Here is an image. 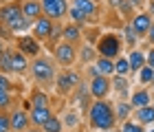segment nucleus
<instances>
[{
    "mask_svg": "<svg viewBox=\"0 0 154 132\" xmlns=\"http://www.w3.org/2000/svg\"><path fill=\"white\" fill-rule=\"evenodd\" d=\"M88 121L95 130H112L117 126V115L115 106L106 99H97L88 108Z\"/></svg>",
    "mask_w": 154,
    "mask_h": 132,
    "instance_id": "1",
    "label": "nucleus"
},
{
    "mask_svg": "<svg viewBox=\"0 0 154 132\" xmlns=\"http://www.w3.org/2000/svg\"><path fill=\"white\" fill-rule=\"evenodd\" d=\"M97 53L99 57H108V60H117L121 55V42L115 33H108V35H101L99 42H97Z\"/></svg>",
    "mask_w": 154,
    "mask_h": 132,
    "instance_id": "2",
    "label": "nucleus"
},
{
    "mask_svg": "<svg viewBox=\"0 0 154 132\" xmlns=\"http://www.w3.org/2000/svg\"><path fill=\"white\" fill-rule=\"evenodd\" d=\"M31 71H33V77L38 81H51L53 75H55V66L46 57H35L31 64Z\"/></svg>",
    "mask_w": 154,
    "mask_h": 132,
    "instance_id": "3",
    "label": "nucleus"
},
{
    "mask_svg": "<svg viewBox=\"0 0 154 132\" xmlns=\"http://www.w3.org/2000/svg\"><path fill=\"white\" fill-rule=\"evenodd\" d=\"M130 24H132V29H134L137 35L143 38V35H148V33H150L152 24H154V18H152L150 11H139V13H134V16H132Z\"/></svg>",
    "mask_w": 154,
    "mask_h": 132,
    "instance_id": "4",
    "label": "nucleus"
},
{
    "mask_svg": "<svg viewBox=\"0 0 154 132\" xmlns=\"http://www.w3.org/2000/svg\"><path fill=\"white\" fill-rule=\"evenodd\" d=\"M42 13L51 20H60L68 13L66 0H42Z\"/></svg>",
    "mask_w": 154,
    "mask_h": 132,
    "instance_id": "5",
    "label": "nucleus"
},
{
    "mask_svg": "<svg viewBox=\"0 0 154 132\" xmlns=\"http://www.w3.org/2000/svg\"><path fill=\"white\" fill-rule=\"evenodd\" d=\"M110 90H112V81L106 75H97V77L90 79V95L95 99H106L110 95Z\"/></svg>",
    "mask_w": 154,
    "mask_h": 132,
    "instance_id": "6",
    "label": "nucleus"
},
{
    "mask_svg": "<svg viewBox=\"0 0 154 132\" xmlns=\"http://www.w3.org/2000/svg\"><path fill=\"white\" fill-rule=\"evenodd\" d=\"M55 60L60 62V64H64V66H71L73 62L77 60V48L75 44L71 42H62L55 46Z\"/></svg>",
    "mask_w": 154,
    "mask_h": 132,
    "instance_id": "7",
    "label": "nucleus"
},
{
    "mask_svg": "<svg viewBox=\"0 0 154 132\" xmlns=\"http://www.w3.org/2000/svg\"><path fill=\"white\" fill-rule=\"evenodd\" d=\"M51 33H53V20L51 18L40 16L35 22H33V38L46 40V38H51Z\"/></svg>",
    "mask_w": 154,
    "mask_h": 132,
    "instance_id": "8",
    "label": "nucleus"
},
{
    "mask_svg": "<svg viewBox=\"0 0 154 132\" xmlns=\"http://www.w3.org/2000/svg\"><path fill=\"white\" fill-rule=\"evenodd\" d=\"M18 48L24 55H33V57H38L40 42H38V38H33V35H22V38H18Z\"/></svg>",
    "mask_w": 154,
    "mask_h": 132,
    "instance_id": "9",
    "label": "nucleus"
},
{
    "mask_svg": "<svg viewBox=\"0 0 154 132\" xmlns=\"http://www.w3.org/2000/svg\"><path fill=\"white\" fill-rule=\"evenodd\" d=\"M77 84H79V75H77V73L66 71V73L57 75V88H60V93H71Z\"/></svg>",
    "mask_w": 154,
    "mask_h": 132,
    "instance_id": "10",
    "label": "nucleus"
},
{
    "mask_svg": "<svg viewBox=\"0 0 154 132\" xmlns=\"http://www.w3.org/2000/svg\"><path fill=\"white\" fill-rule=\"evenodd\" d=\"M29 115L22 112V110H16V112L11 115V130L13 132H24V130H29Z\"/></svg>",
    "mask_w": 154,
    "mask_h": 132,
    "instance_id": "11",
    "label": "nucleus"
},
{
    "mask_svg": "<svg viewBox=\"0 0 154 132\" xmlns=\"http://www.w3.org/2000/svg\"><path fill=\"white\" fill-rule=\"evenodd\" d=\"M152 103V97H150V93L145 88H139V90H134L132 93V97H130V106L132 108H143V106H150Z\"/></svg>",
    "mask_w": 154,
    "mask_h": 132,
    "instance_id": "12",
    "label": "nucleus"
},
{
    "mask_svg": "<svg viewBox=\"0 0 154 132\" xmlns=\"http://www.w3.org/2000/svg\"><path fill=\"white\" fill-rule=\"evenodd\" d=\"M22 16L29 20H38L42 16V2L38 0H24L22 2Z\"/></svg>",
    "mask_w": 154,
    "mask_h": 132,
    "instance_id": "13",
    "label": "nucleus"
},
{
    "mask_svg": "<svg viewBox=\"0 0 154 132\" xmlns=\"http://www.w3.org/2000/svg\"><path fill=\"white\" fill-rule=\"evenodd\" d=\"M51 117H53V115H51V110H48V108H31L29 119H31V123H33L35 128H42L48 119H51Z\"/></svg>",
    "mask_w": 154,
    "mask_h": 132,
    "instance_id": "14",
    "label": "nucleus"
},
{
    "mask_svg": "<svg viewBox=\"0 0 154 132\" xmlns=\"http://www.w3.org/2000/svg\"><path fill=\"white\" fill-rule=\"evenodd\" d=\"M134 119L141 123V126H152L154 123V106H143V108H137L134 110Z\"/></svg>",
    "mask_w": 154,
    "mask_h": 132,
    "instance_id": "15",
    "label": "nucleus"
},
{
    "mask_svg": "<svg viewBox=\"0 0 154 132\" xmlns=\"http://www.w3.org/2000/svg\"><path fill=\"white\" fill-rule=\"evenodd\" d=\"M128 62H130L132 73H139L145 64H148V62H145V53H143V51H139V48H132V51L128 53Z\"/></svg>",
    "mask_w": 154,
    "mask_h": 132,
    "instance_id": "16",
    "label": "nucleus"
},
{
    "mask_svg": "<svg viewBox=\"0 0 154 132\" xmlns=\"http://www.w3.org/2000/svg\"><path fill=\"white\" fill-rule=\"evenodd\" d=\"M95 68H97V73H99V75H106V77H110V75H115V60L97 57Z\"/></svg>",
    "mask_w": 154,
    "mask_h": 132,
    "instance_id": "17",
    "label": "nucleus"
},
{
    "mask_svg": "<svg viewBox=\"0 0 154 132\" xmlns=\"http://www.w3.org/2000/svg\"><path fill=\"white\" fill-rule=\"evenodd\" d=\"M11 66H13V73H24L29 64H26V55L22 51H16L11 53Z\"/></svg>",
    "mask_w": 154,
    "mask_h": 132,
    "instance_id": "18",
    "label": "nucleus"
},
{
    "mask_svg": "<svg viewBox=\"0 0 154 132\" xmlns=\"http://www.w3.org/2000/svg\"><path fill=\"white\" fill-rule=\"evenodd\" d=\"M62 35H64V42H71V44H77L82 40V31H79V26L77 24H68L64 31H62Z\"/></svg>",
    "mask_w": 154,
    "mask_h": 132,
    "instance_id": "19",
    "label": "nucleus"
},
{
    "mask_svg": "<svg viewBox=\"0 0 154 132\" xmlns=\"http://www.w3.org/2000/svg\"><path fill=\"white\" fill-rule=\"evenodd\" d=\"M73 7H77L79 11H84L88 18L97 13V2L95 0H73Z\"/></svg>",
    "mask_w": 154,
    "mask_h": 132,
    "instance_id": "20",
    "label": "nucleus"
},
{
    "mask_svg": "<svg viewBox=\"0 0 154 132\" xmlns=\"http://www.w3.org/2000/svg\"><path fill=\"white\" fill-rule=\"evenodd\" d=\"M29 24H31V20H29V18H24L22 13H20V16H16L13 20H9V22H7V26H9V29H11L13 33H18V31H24Z\"/></svg>",
    "mask_w": 154,
    "mask_h": 132,
    "instance_id": "21",
    "label": "nucleus"
},
{
    "mask_svg": "<svg viewBox=\"0 0 154 132\" xmlns=\"http://www.w3.org/2000/svg\"><path fill=\"white\" fill-rule=\"evenodd\" d=\"M20 13H22V7H18V5L2 7V9H0V20H2V22H9V20H13L16 16H20Z\"/></svg>",
    "mask_w": 154,
    "mask_h": 132,
    "instance_id": "22",
    "label": "nucleus"
},
{
    "mask_svg": "<svg viewBox=\"0 0 154 132\" xmlns=\"http://www.w3.org/2000/svg\"><path fill=\"white\" fill-rule=\"evenodd\" d=\"M130 112H132V106L130 103H125V101H117L115 103V115H117V121H125L130 117Z\"/></svg>",
    "mask_w": 154,
    "mask_h": 132,
    "instance_id": "23",
    "label": "nucleus"
},
{
    "mask_svg": "<svg viewBox=\"0 0 154 132\" xmlns=\"http://www.w3.org/2000/svg\"><path fill=\"white\" fill-rule=\"evenodd\" d=\"M130 73H132V68H130V62H128V57H117V60H115V75L128 77Z\"/></svg>",
    "mask_w": 154,
    "mask_h": 132,
    "instance_id": "24",
    "label": "nucleus"
},
{
    "mask_svg": "<svg viewBox=\"0 0 154 132\" xmlns=\"http://www.w3.org/2000/svg\"><path fill=\"white\" fill-rule=\"evenodd\" d=\"M62 128H64V123H62L57 117H51V119L42 126V132H62Z\"/></svg>",
    "mask_w": 154,
    "mask_h": 132,
    "instance_id": "25",
    "label": "nucleus"
},
{
    "mask_svg": "<svg viewBox=\"0 0 154 132\" xmlns=\"http://www.w3.org/2000/svg\"><path fill=\"white\" fill-rule=\"evenodd\" d=\"M152 79H154V68L145 64L141 71H139V81H141V84H152Z\"/></svg>",
    "mask_w": 154,
    "mask_h": 132,
    "instance_id": "26",
    "label": "nucleus"
},
{
    "mask_svg": "<svg viewBox=\"0 0 154 132\" xmlns=\"http://www.w3.org/2000/svg\"><path fill=\"white\" fill-rule=\"evenodd\" d=\"M31 106H33V108H48V97H46L44 93H33Z\"/></svg>",
    "mask_w": 154,
    "mask_h": 132,
    "instance_id": "27",
    "label": "nucleus"
},
{
    "mask_svg": "<svg viewBox=\"0 0 154 132\" xmlns=\"http://www.w3.org/2000/svg\"><path fill=\"white\" fill-rule=\"evenodd\" d=\"M0 71L2 73H13V66H11V51H5L0 55Z\"/></svg>",
    "mask_w": 154,
    "mask_h": 132,
    "instance_id": "28",
    "label": "nucleus"
},
{
    "mask_svg": "<svg viewBox=\"0 0 154 132\" xmlns=\"http://www.w3.org/2000/svg\"><path fill=\"white\" fill-rule=\"evenodd\" d=\"M112 88L117 90L119 95L128 93V77H121V75H117V77L112 79Z\"/></svg>",
    "mask_w": 154,
    "mask_h": 132,
    "instance_id": "29",
    "label": "nucleus"
},
{
    "mask_svg": "<svg viewBox=\"0 0 154 132\" xmlns=\"http://www.w3.org/2000/svg\"><path fill=\"white\" fill-rule=\"evenodd\" d=\"M68 16H71L73 24H82V22H86V20H88V16H86L84 11H79L77 7H73V9H68Z\"/></svg>",
    "mask_w": 154,
    "mask_h": 132,
    "instance_id": "30",
    "label": "nucleus"
},
{
    "mask_svg": "<svg viewBox=\"0 0 154 132\" xmlns=\"http://www.w3.org/2000/svg\"><path fill=\"white\" fill-rule=\"evenodd\" d=\"M119 132H145V130H143V126L139 121H123Z\"/></svg>",
    "mask_w": 154,
    "mask_h": 132,
    "instance_id": "31",
    "label": "nucleus"
},
{
    "mask_svg": "<svg viewBox=\"0 0 154 132\" xmlns=\"http://www.w3.org/2000/svg\"><path fill=\"white\" fill-rule=\"evenodd\" d=\"M123 35H125V42H128L130 46H134V44H137V40H139V35L134 33V29H132V24H125Z\"/></svg>",
    "mask_w": 154,
    "mask_h": 132,
    "instance_id": "32",
    "label": "nucleus"
},
{
    "mask_svg": "<svg viewBox=\"0 0 154 132\" xmlns=\"http://www.w3.org/2000/svg\"><path fill=\"white\" fill-rule=\"evenodd\" d=\"M11 103V95H9V88H0V110H5L7 106Z\"/></svg>",
    "mask_w": 154,
    "mask_h": 132,
    "instance_id": "33",
    "label": "nucleus"
},
{
    "mask_svg": "<svg viewBox=\"0 0 154 132\" xmlns=\"http://www.w3.org/2000/svg\"><path fill=\"white\" fill-rule=\"evenodd\" d=\"M9 130H11V117L0 110V132H9Z\"/></svg>",
    "mask_w": 154,
    "mask_h": 132,
    "instance_id": "34",
    "label": "nucleus"
},
{
    "mask_svg": "<svg viewBox=\"0 0 154 132\" xmlns=\"http://www.w3.org/2000/svg\"><path fill=\"white\" fill-rule=\"evenodd\" d=\"M77 123H79V115H77V112H66V117H64V126L75 128Z\"/></svg>",
    "mask_w": 154,
    "mask_h": 132,
    "instance_id": "35",
    "label": "nucleus"
},
{
    "mask_svg": "<svg viewBox=\"0 0 154 132\" xmlns=\"http://www.w3.org/2000/svg\"><path fill=\"white\" fill-rule=\"evenodd\" d=\"M95 53H97V48H90V46H86V48L82 51V62H86V64H88V62L95 57ZM97 55H99V53H97Z\"/></svg>",
    "mask_w": 154,
    "mask_h": 132,
    "instance_id": "36",
    "label": "nucleus"
},
{
    "mask_svg": "<svg viewBox=\"0 0 154 132\" xmlns=\"http://www.w3.org/2000/svg\"><path fill=\"white\" fill-rule=\"evenodd\" d=\"M145 62H148V66H152V68H154V46L150 48L148 53H145Z\"/></svg>",
    "mask_w": 154,
    "mask_h": 132,
    "instance_id": "37",
    "label": "nucleus"
},
{
    "mask_svg": "<svg viewBox=\"0 0 154 132\" xmlns=\"http://www.w3.org/2000/svg\"><path fill=\"white\" fill-rule=\"evenodd\" d=\"M110 7H115V9H121V7L125 5V0H108Z\"/></svg>",
    "mask_w": 154,
    "mask_h": 132,
    "instance_id": "38",
    "label": "nucleus"
},
{
    "mask_svg": "<svg viewBox=\"0 0 154 132\" xmlns=\"http://www.w3.org/2000/svg\"><path fill=\"white\" fill-rule=\"evenodd\" d=\"M0 88H9V79H7L2 73H0Z\"/></svg>",
    "mask_w": 154,
    "mask_h": 132,
    "instance_id": "39",
    "label": "nucleus"
},
{
    "mask_svg": "<svg viewBox=\"0 0 154 132\" xmlns=\"http://www.w3.org/2000/svg\"><path fill=\"white\" fill-rule=\"evenodd\" d=\"M145 38H148V42H150V44L154 46V24H152V29H150V33H148Z\"/></svg>",
    "mask_w": 154,
    "mask_h": 132,
    "instance_id": "40",
    "label": "nucleus"
},
{
    "mask_svg": "<svg viewBox=\"0 0 154 132\" xmlns=\"http://www.w3.org/2000/svg\"><path fill=\"white\" fill-rule=\"evenodd\" d=\"M130 2L134 5V7H143V2H145V0H130Z\"/></svg>",
    "mask_w": 154,
    "mask_h": 132,
    "instance_id": "41",
    "label": "nucleus"
},
{
    "mask_svg": "<svg viewBox=\"0 0 154 132\" xmlns=\"http://www.w3.org/2000/svg\"><path fill=\"white\" fill-rule=\"evenodd\" d=\"M150 13H152V18H154V0H150V9H148Z\"/></svg>",
    "mask_w": 154,
    "mask_h": 132,
    "instance_id": "42",
    "label": "nucleus"
},
{
    "mask_svg": "<svg viewBox=\"0 0 154 132\" xmlns=\"http://www.w3.org/2000/svg\"><path fill=\"white\" fill-rule=\"evenodd\" d=\"M24 132H42V130H38V128H35V130H24Z\"/></svg>",
    "mask_w": 154,
    "mask_h": 132,
    "instance_id": "43",
    "label": "nucleus"
},
{
    "mask_svg": "<svg viewBox=\"0 0 154 132\" xmlns=\"http://www.w3.org/2000/svg\"><path fill=\"white\" fill-rule=\"evenodd\" d=\"M5 53V48H2V42H0V55H2Z\"/></svg>",
    "mask_w": 154,
    "mask_h": 132,
    "instance_id": "44",
    "label": "nucleus"
},
{
    "mask_svg": "<svg viewBox=\"0 0 154 132\" xmlns=\"http://www.w3.org/2000/svg\"><path fill=\"white\" fill-rule=\"evenodd\" d=\"M99 132H115V130H99Z\"/></svg>",
    "mask_w": 154,
    "mask_h": 132,
    "instance_id": "45",
    "label": "nucleus"
},
{
    "mask_svg": "<svg viewBox=\"0 0 154 132\" xmlns=\"http://www.w3.org/2000/svg\"><path fill=\"white\" fill-rule=\"evenodd\" d=\"M148 132H154V128H152V130H148Z\"/></svg>",
    "mask_w": 154,
    "mask_h": 132,
    "instance_id": "46",
    "label": "nucleus"
},
{
    "mask_svg": "<svg viewBox=\"0 0 154 132\" xmlns=\"http://www.w3.org/2000/svg\"><path fill=\"white\" fill-rule=\"evenodd\" d=\"M152 86H154V79H152Z\"/></svg>",
    "mask_w": 154,
    "mask_h": 132,
    "instance_id": "47",
    "label": "nucleus"
},
{
    "mask_svg": "<svg viewBox=\"0 0 154 132\" xmlns=\"http://www.w3.org/2000/svg\"><path fill=\"white\" fill-rule=\"evenodd\" d=\"M95 2H97V0H95Z\"/></svg>",
    "mask_w": 154,
    "mask_h": 132,
    "instance_id": "48",
    "label": "nucleus"
},
{
    "mask_svg": "<svg viewBox=\"0 0 154 132\" xmlns=\"http://www.w3.org/2000/svg\"><path fill=\"white\" fill-rule=\"evenodd\" d=\"M152 106H154V103H152Z\"/></svg>",
    "mask_w": 154,
    "mask_h": 132,
    "instance_id": "49",
    "label": "nucleus"
}]
</instances>
